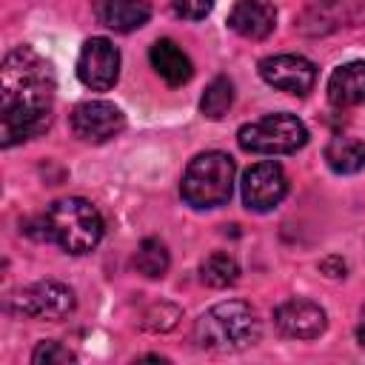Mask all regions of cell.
Returning a JSON list of instances; mask_svg holds the SVG:
<instances>
[{"mask_svg": "<svg viewBox=\"0 0 365 365\" xmlns=\"http://www.w3.org/2000/svg\"><path fill=\"white\" fill-rule=\"evenodd\" d=\"M97 23L114 31H134L148 23L151 6L145 0H91Z\"/></svg>", "mask_w": 365, "mask_h": 365, "instance_id": "cell-13", "label": "cell"}, {"mask_svg": "<svg viewBox=\"0 0 365 365\" xmlns=\"http://www.w3.org/2000/svg\"><path fill=\"white\" fill-rule=\"evenodd\" d=\"M231 103H234V86H231V80L228 77H214L208 83V88L202 91V97H200V111L208 120H220L222 114H228Z\"/></svg>", "mask_w": 365, "mask_h": 365, "instance_id": "cell-19", "label": "cell"}, {"mask_svg": "<svg viewBox=\"0 0 365 365\" xmlns=\"http://www.w3.org/2000/svg\"><path fill=\"white\" fill-rule=\"evenodd\" d=\"M274 322L291 339H314L325 331V311L311 299L294 297L274 308Z\"/></svg>", "mask_w": 365, "mask_h": 365, "instance_id": "cell-11", "label": "cell"}, {"mask_svg": "<svg viewBox=\"0 0 365 365\" xmlns=\"http://www.w3.org/2000/svg\"><path fill=\"white\" fill-rule=\"evenodd\" d=\"M288 194V177L277 163H257L242 174V202L248 211L265 214Z\"/></svg>", "mask_w": 365, "mask_h": 365, "instance_id": "cell-8", "label": "cell"}, {"mask_svg": "<svg viewBox=\"0 0 365 365\" xmlns=\"http://www.w3.org/2000/svg\"><path fill=\"white\" fill-rule=\"evenodd\" d=\"M11 308L29 319H63L74 311V291L57 279L34 282L11 297Z\"/></svg>", "mask_w": 365, "mask_h": 365, "instance_id": "cell-6", "label": "cell"}, {"mask_svg": "<svg viewBox=\"0 0 365 365\" xmlns=\"http://www.w3.org/2000/svg\"><path fill=\"white\" fill-rule=\"evenodd\" d=\"M356 339H359V345L365 348V305H362V314H359V325H356Z\"/></svg>", "mask_w": 365, "mask_h": 365, "instance_id": "cell-24", "label": "cell"}, {"mask_svg": "<svg viewBox=\"0 0 365 365\" xmlns=\"http://www.w3.org/2000/svg\"><path fill=\"white\" fill-rule=\"evenodd\" d=\"M125 128V114L106 100L80 103L71 111V131L86 143H106Z\"/></svg>", "mask_w": 365, "mask_h": 365, "instance_id": "cell-9", "label": "cell"}, {"mask_svg": "<svg viewBox=\"0 0 365 365\" xmlns=\"http://www.w3.org/2000/svg\"><path fill=\"white\" fill-rule=\"evenodd\" d=\"M228 26L248 40H262L277 26V9L268 0H237L228 11Z\"/></svg>", "mask_w": 365, "mask_h": 365, "instance_id": "cell-12", "label": "cell"}, {"mask_svg": "<svg viewBox=\"0 0 365 365\" xmlns=\"http://www.w3.org/2000/svg\"><path fill=\"white\" fill-rule=\"evenodd\" d=\"M77 77L91 91H108L120 77V51L106 37H91L83 43L77 57Z\"/></svg>", "mask_w": 365, "mask_h": 365, "instance_id": "cell-7", "label": "cell"}, {"mask_svg": "<svg viewBox=\"0 0 365 365\" xmlns=\"http://www.w3.org/2000/svg\"><path fill=\"white\" fill-rule=\"evenodd\" d=\"M77 356L66 348V345H60V342H54V339H46V342H40L37 348H34V354H31V362L34 365H68V362H74Z\"/></svg>", "mask_w": 365, "mask_h": 365, "instance_id": "cell-20", "label": "cell"}, {"mask_svg": "<svg viewBox=\"0 0 365 365\" xmlns=\"http://www.w3.org/2000/svg\"><path fill=\"white\" fill-rule=\"evenodd\" d=\"M148 60H151V68L168 83V86H185L194 74V66L188 60V54L174 43V40H157L148 51Z\"/></svg>", "mask_w": 365, "mask_h": 365, "instance_id": "cell-15", "label": "cell"}, {"mask_svg": "<svg viewBox=\"0 0 365 365\" xmlns=\"http://www.w3.org/2000/svg\"><path fill=\"white\" fill-rule=\"evenodd\" d=\"M168 262H171L168 248H165L160 240H154V237L143 240L140 248H137V254H134V268H137L143 277H148V279L163 277V274L168 271Z\"/></svg>", "mask_w": 365, "mask_h": 365, "instance_id": "cell-18", "label": "cell"}, {"mask_svg": "<svg viewBox=\"0 0 365 365\" xmlns=\"http://www.w3.org/2000/svg\"><path fill=\"white\" fill-rule=\"evenodd\" d=\"M259 339V319L248 302L228 299L208 308L194 325V342L205 351H245Z\"/></svg>", "mask_w": 365, "mask_h": 365, "instance_id": "cell-2", "label": "cell"}, {"mask_svg": "<svg viewBox=\"0 0 365 365\" xmlns=\"http://www.w3.org/2000/svg\"><path fill=\"white\" fill-rule=\"evenodd\" d=\"M46 240L57 242L66 254H88L103 240V217L83 197H63L43 214Z\"/></svg>", "mask_w": 365, "mask_h": 365, "instance_id": "cell-3", "label": "cell"}, {"mask_svg": "<svg viewBox=\"0 0 365 365\" xmlns=\"http://www.w3.org/2000/svg\"><path fill=\"white\" fill-rule=\"evenodd\" d=\"M319 268L328 271V277H345V262H342L339 257H328V259H322Z\"/></svg>", "mask_w": 365, "mask_h": 365, "instance_id": "cell-23", "label": "cell"}, {"mask_svg": "<svg viewBox=\"0 0 365 365\" xmlns=\"http://www.w3.org/2000/svg\"><path fill=\"white\" fill-rule=\"evenodd\" d=\"M259 77L279 91L305 97L314 88L317 68L311 60H305L299 54H274V57L259 60Z\"/></svg>", "mask_w": 365, "mask_h": 365, "instance_id": "cell-10", "label": "cell"}, {"mask_svg": "<svg viewBox=\"0 0 365 365\" xmlns=\"http://www.w3.org/2000/svg\"><path fill=\"white\" fill-rule=\"evenodd\" d=\"M234 160L222 151L197 154L182 171L180 194L191 208H217L231 200L234 191Z\"/></svg>", "mask_w": 365, "mask_h": 365, "instance_id": "cell-4", "label": "cell"}, {"mask_svg": "<svg viewBox=\"0 0 365 365\" xmlns=\"http://www.w3.org/2000/svg\"><path fill=\"white\" fill-rule=\"evenodd\" d=\"M200 277H202V282L211 285V288H228V285H234V282L240 279V265H237V259H234L231 254L214 251V254H208V257L202 259Z\"/></svg>", "mask_w": 365, "mask_h": 365, "instance_id": "cell-17", "label": "cell"}, {"mask_svg": "<svg viewBox=\"0 0 365 365\" xmlns=\"http://www.w3.org/2000/svg\"><path fill=\"white\" fill-rule=\"evenodd\" d=\"M237 143L251 154H294L308 143V128L299 117L279 111L265 114L254 123H245L237 131Z\"/></svg>", "mask_w": 365, "mask_h": 365, "instance_id": "cell-5", "label": "cell"}, {"mask_svg": "<svg viewBox=\"0 0 365 365\" xmlns=\"http://www.w3.org/2000/svg\"><path fill=\"white\" fill-rule=\"evenodd\" d=\"M328 100L336 108L359 106L365 100V60H351L328 77Z\"/></svg>", "mask_w": 365, "mask_h": 365, "instance_id": "cell-14", "label": "cell"}, {"mask_svg": "<svg viewBox=\"0 0 365 365\" xmlns=\"http://www.w3.org/2000/svg\"><path fill=\"white\" fill-rule=\"evenodd\" d=\"M174 14L182 20H202L214 9V0H174Z\"/></svg>", "mask_w": 365, "mask_h": 365, "instance_id": "cell-21", "label": "cell"}, {"mask_svg": "<svg viewBox=\"0 0 365 365\" xmlns=\"http://www.w3.org/2000/svg\"><path fill=\"white\" fill-rule=\"evenodd\" d=\"M54 71L31 46H17L0 68V145L11 148L48 128Z\"/></svg>", "mask_w": 365, "mask_h": 365, "instance_id": "cell-1", "label": "cell"}, {"mask_svg": "<svg viewBox=\"0 0 365 365\" xmlns=\"http://www.w3.org/2000/svg\"><path fill=\"white\" fill-rule=\"evenodd\" d=\"M165 308H168V302H160V305H154L151 311H145L143 325H145L148 331H168V328H174L177 319H180V314H168V317H163Z\"/></svg>", "mask_w": 365, "mask_h": 365, "instance_id": "cell-22", "label": "cell"}, {"mask_svg": "<svg viewBox=\"0 0 365 365\" xmlns=\"http://www.w3.org/2000/svg\"><path fill=\"white\" fill-rule=\"evenodd\" d=\"M325 163L336 174H356L365 168V143L356 137H334L325 145Z\"/></svg>", "mask_w": 365, "mask_h": 365, "instance_id": "cell-16", "label": "cell"}]
</instances>
